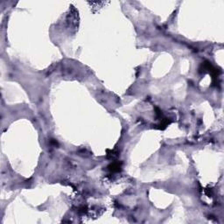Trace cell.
I'll return each instance as SVG.
<instances>
[{
    "label": "cell",
    "mask_w": 224,
    "mask_h": 224,
    "mask_svg": "<svg viewBox=\"0 0 224 224\" xmlns=\"http://www.w3.org/2000/svg\"><path fill=\"white\" fill-rule=\"evenodd\" d=\"M109 170L112 172H117L120 170V165L119 164H112L109 166Z\"/></svg>",
    "instance_id": "6da1fadb"
}]
</instances>
